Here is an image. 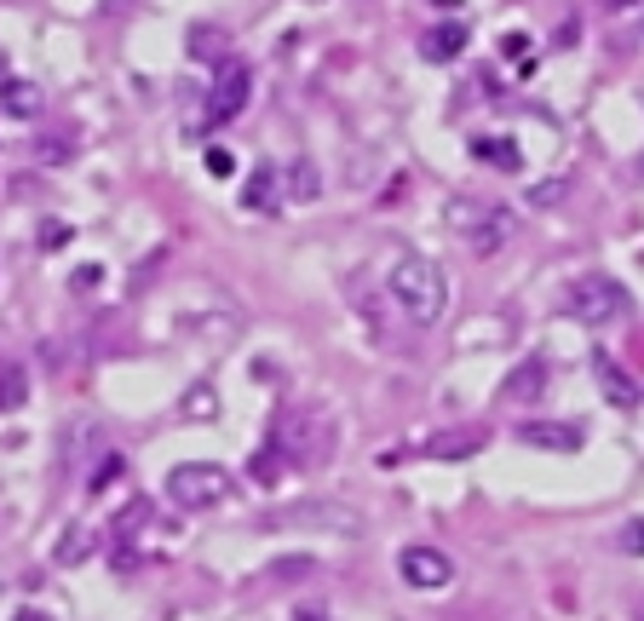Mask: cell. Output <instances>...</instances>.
<instances>
[{
  "instance_id": "5",
  "label": "cell",
  "mask_w": 644,
  "mask_h": 621,
  "mask_svg": "<svg viewBox=\"0 0 644 621\" xmlns=\"http://www.w3.org/2000/svg\"><path fill=\"white\" fill-rule=\"evenodd\" d=\"M271 443L294 460V466H317V460L334 455V432H328V420H322L317 409H294L282 426H276Z\"/></svg>"
},
{
  "instance_id": "37",
  "label": "cell",
  "mask_w": 644,
  "mask_h": 621,
  "mask_svg": "<svg viewBox=\"0 0 644 621\" xmlns=\"http://www.w3.org/2000/svg\"><path fill=\"white\" fill-rule=\"evenodd\" d=\"M621 6H633V0H610V12H621Z\"/></svg>"
},
{
  "instance_id": "26",
  "label": "cell",
  "mask_w": 644,
  "mask_h": 621,
  "mask_svg": "<svg viewBox=\"0 0 644 621\" xmlns=\"http://www.w3.org/2000/svg\"><path fill=\"white\" fill-rule=\"evenodd\" d=\"M311 570H317L311 558H276V564H271V575H276V581H305Z\"/></svg>"
},
{
  "instance_id": "4",
  "label": "cell",
  "mask_w": 644,
  "mask_h": 621,
  "mask_svg": "<svg viewBox=\"0 0 644 621\" xmlns=\"http://www.w3.org/2000/svg\"><path fill=\"white\" fill-rule=\"evenodd\" d=\"M225 495H230V472L213 466V460H184V466L167 472V501L179 506V512H207Z\"/></svg>"
},
{
  "instance_id": "6",
  "label": "cell",
  "mask_w": 644,
  "mask_h": 621,
  "mask_svg": "<svg viewBox=\"0 0 644 621\" xmlns=\"http://www.w3.org/2000/svg\"><path fill=\"white\" fill-rule=\"evenodd\" d=\"M265 524H276V529H334V535H357V529H363V518H357L345 501H299V506L271 512Z\"/></svg>"
},
{
  "instance_id": "30",
  "label": "cell",
  "mask_w": 644,
  "mask_h": 621,
  "mask_svg": "<svg viewBox=\"0 0 644 621\" xmlns=\"http://www.w3.org/2000/svg\"><path fill=\"white\" fill-rule=\"evenodd\" d=\"M558 196H564V179H552V184H535V190H529V202H535V207H552V202H558Z\"/></svg>"
},
{
  "instance_id": "19",
  "label": "cell",
  "mask_w": 644,
  "mask_h": 621,
  "mask_svg": "<svg viewBox=\"0 0 644 621\" xmlns=\"http://www.w3.org/2000/svg\"><path fill=\"white\" fill-rule=\"evenodd\" d=\"M0 104L12 115H35L41 110V92H35V81H12V75H6V81H0Z\"/></svg>"
},
{
  "instance_id": "23",
  "label": "cell",
  "mask_w": 644,
  "mask_h": 621,
  "mask_svg": "<svg viewBox=\"0 0 644 621\" xmlns=\"http://www.w3.org/2000/svg\"><path fill=\"white\" fill-rule=\"evenodd\" d=\"M282 460H288V455H282L276 443H271V449H259V455H253V478H259V483H276V472H282Z\"/></svg>"
},
{
  "instance_id": "34",
  "label": "cell",
  "mask_w": 644,
  "mask_h": 621,
  "mask_svg": "<svg viewBox=\"0 0 644 621\" xmlns=\"http://www.w3.org/2000/svg\"><path fill=\"white\" fill-rule=\"evenodd\" d=\"M12 621H52V616H46V610H18Z\"/></svg>"
},
{
  "instance_id": "2",
  "label": "cell",
  "mask_w": 644,
  "mask_h": 621,
  "mask_svg": "<svg viewBox=\"0 0 644 621\" xmlns=\"http://www.w3.org/2000/svg\"><path fill=\"white\" fill-rule=\"evenodd\" d=\"M558 311L570 322H587V328H610V322H621L627 311H633V294L621 288L616 276H575L570 288H564V299H558Z\"/></svg>"
},
{
  "instance_id": "29",
  "label": "cell",
  "mask_w": 644,
  "mask_h": 621,
  "mask_svg": "<svg viewBox=\"0 0 644 621\" xmlns=\"http://www.w3.org/2000/svg\"><path fill=\"white\" fill-rule=\"evenodd\" d=\"M69 236H75V230H69L64 219H46V225H41V248H46V253H52V248H64Z\"/></svg>"
},
{
  "instance_id": "31",
  "label": "cell",
  "mask_w": 644,
  "mask_h": 621,
  "mask_svg": "<svg viewBox=\"0 0 644 621\" xmlns=\"http://www.w3.org/2000/svg\"><path fill=\"white\" fill-rule=\"evenodd\" d=\"M575 35H581V23H575V18L558 23V46H575Z\"/></svg>"
},
{
  "instance_id": "38",
  "label": "cell",
  "mask_w": 644,
  "mask_h": 621,
  "mask_svg": "<svg viewBox=\"0 0 644 621\" xmlns=\"http://www.w3.org/2000/svg\"><path fill=\"white\" fill-rule=\"evenodd\" d=\"M311 6H322V0H311Z\"/></svg>"
},
{
  "instance_id": "9",
  "label": "cell",
  "mask_w": 644,
  "mask_h": 621,
  "mask_svg": "<svg viewBox=\"0 0 644 621\" xmlns=\"http://www.w3.org/2000/svg\"><path fill=\"white\" fill-rule=\"evenodd\" d=\"M593 380H598V391H604V403H610V409H621V414L639 409L644 391L633 386V374H627V368H621L610 351H593Z\"/></svg>"
},
{
  "instance_id": "25",
  "label": "cell",
  "mask_w": 644,
  "mask_h": 621,
  "mask_svg": "<svg viewBox=\"0 0 644 621\" xmlns=\"http://www.w3.org/2000/svg\"><path fill=\"white\" fill-rule=\"evenodd\" d=\"M616 547H621V552H633V558H644V518H633V524H621V529H616Z\"/></svg>"
},
{
  "instance_id": "14",
  "label": "cell",
  "mask_w": 644,
  "mask_h": 621,
  "mask_svg": "<svg viewBox=\"0 0 644 621\" xmlns=\"http://www.w3.org/2000/svg\"><path fill=\"white\" fill-rule=\"evenodd\" d=\"M483 443H489V432H478V426H466V432H443V437H432L420 455L426 460H466V455H478Z\"/></svg>"
},
{
  "instance_id": "3",
  "label": "cell",
  "mask_w": 644,
  "mask_h": 621,
  "mask_svg": "<svg viewBox=\"0 0 644 621\" xmlns=\"http://www.w3.org/2000/svg\"><path fill=\"white\" fill-rule=\"evenodd\" d=\"M443 219H449V230H455L466 248L478 253V259H489V253H501L506 242H512V213L495 202H478V196H455V202L443 207Z\"/></svg>"
},
{
  "instance_id": "27",
  "label": "cell",
  "mask_w": 644,
  "mask_h": 621,
  "mask_svg": "<svg viewBox=\"0 0 644 621\" xmlns=\"http://www.w3.org/2000/svg\"><path fill=\"white\" fill-rule=\"evenodd\" d=\"M98 282H104V265H81V271H69V288H75V294H98Z\"/></svg>"
},
{
  "instance_id": "17",
  "label": "cell",
  "mask_w": 644,
  "mask_h": 621,
  "mask_svg": "<svg viewBox=\"0 0 644 621\" xmlns=\"http://www.w3.org/2000/svg\"><path fill=\"white\" fill-rule=\"evenodd\" d=\"M276 167H253V179H248V190H242V202L253 207V213H271L276 207Z\"/></svg>"
},
{
  "instance_id": "21",
  "label": "cell",
  "mask_w": 644,
  "mask_h": 621,
  "mask_svg": "<svg viewBox=\"0 0 644 621\" xmlns=\"http://www.w3.org/2000/svg\"><path fill=\"white\" fill-rule=\"evenodd\" d=\"M213 409H219V397H213V386H196L190 397H184V414H190V420H213Z\"/></svg>"
},
{
  "instance_id": "10",
  "label": "cell",
  "mask_w": 644,
  "mask_h": 621,
  "mask_svg": "<svg viewBox=\"0 0 644 621\" xmlns=\"http://www.w3.org/2000/svg\"><path fill=\"white\" fill-rule=\"evenodd\" d=\"M547 380H552L547 357H524V363H518L512 374H506L501 397H506V403H541V391H547Z\"/></svg>"
},
{
  "instance_id": "7",
  "label": "cell",
  "mask_w": 644,
  "mask_h": 621,
  "mask_svg": "<svg viewBox=\"0 0 644 621\" xmlns=\"http://www.w3.org/2000/svg\"><path fill=\"white\" fill-rule=\"evenodd\" d=\"M248 92H253V69L242 58H225L219 64V81H213V98H207V127H225L248 110Z\"/></svg>"
},
{
  "instance_id": "15",
  "label": "cell",
  "mask_w": 644,
  "mask_h": 621,
  "mask_svg": "<svg viewBox=\"0 0 644 621\" xmlns=\"http://www.w3.org/2000/svg\"><path fill=\"white\" fill-rule=\"evenodd\" d=\"M472 156H478L483 167H501V173H518V167H524V150H518L512 138H495V133L472 138Z\"/></svg>"
},
{
  "instance_id": "22",
  "label": "cell",
  "mask_w": 644,
  "mask_h": 621,
  "mask_svg": "<svg viewBox=\"0 0 644 621\" xmlns=\"http://www.w3.org/2000/svg\"><path fill=\"white\" fill-rule=\"evenodd\" d=\"M121 472H127V460H121V455H104V466H98V472L87 478V489H92V495H104V489H110Z\"/></svg>"
},
{
  "instance_id": "32",
  "label": "cell",
  "mask_w": 644,
  "mask_h": 621,
  "mask_svg": "<svg viewBox=\"0 0 644 621\" xmlns=\"http://www.w3.org/2000/svg\"><path fill=\"white\" fill-rule=\"evenodd\" d=\"M133 564H138V552H133V547H115V570L127 575V570H133Z\"/></svg>"
},
{
  "instance_id": "33",
  "label": "cell",
  "mask_w": 644,
  "mask_h": 621,
  "mask_svg": "<svg viewBox=\"0 0 644 621\" xmlns=\"http://www.w3.org/2000/svg\"><path fill=\"white\" fill-rule=\"evenodd\" d=\"M41 161H69V144H41Z\"/></svg>"
},
{
  "instance_id": "35",
  "label": "cell",
  "mask_w": 644,
  "mask_h": 621,
  "mask_svg": "<svg viewBox=\"0 0 644 621\" xmlns=\"http://www.w3.org/2000/svg\"><path fill=\"white\" fill-rule=\"evenodd\" d=\"M299 621H322V610H299Z\"/></svg>"
},
{
  "instance_id": "13",
  "label": "cell",
  "mask_w": 644,
  "mask_h": 621,
  "mask_svg": "<svg viewBox=\"0 0 644 621\" xmlns=\"http://www.w3.org/2000/svg\"><path fill=\"white\" fill-rule=\"evenodd\" d=\"M518 437H524L529 449H558V455H575V449H581V426H547V420H529V426H518Z\"/></svg>"
},
{
  "instance_id": "24",
  "label": "cell",
  "mask_w": 644,
  "mask_h": 621,
  "mask_svg": "<svg viewBox=\"0 0 644 621\" xmlns=\"http://www.w3.org/2000/svg\"><path fill=\"white\" fill-rule=\"evenodd\" d=\"M144 524H150V501H133L121 518H115V535H138Z\"/></svg>"
},
{
  "instance_id": "1",
  "label": "cell",
  "mask_w": 644,
  "mask_h": 621,
  "mask_svg": "<svg viewBox=\"0 0 644 621\" xmlns=\"http://www.w3.org/2000/svg\"><path fill=\"white\" fill-rule=\"evenodd\" d=\"M386 294L397 299V311H403L414 328H432V322H443V311H449V276H443V265L426 259V253H403L386 276Z\"/></svg>"
},
{
  "instance_id": "18",
  "label": "cell",
  "mask_w": 644,
  "mask_h": 621,
  "mask_svg": "<svg viewBox=\"0 0 644 621\" xmlns=\"http://www.w3.org/2000/svg\"><path fill=\"white\" fill-rule=\"evenodd\" d=\"M288 196H294V202H317L322 196V179H317V161L311 156H299L294 167H288Z\"/></svg>"
},
{
  "instance_id": "11",
  "label": "cell",
  "mask_w": 644,
  "mask_h": 621,
  "mask_svg": "<svg viewBox=\"0 0 644 621\" xmlns=\"http://www.w3.org/2000/svg\"><path fill=\"white\" fill-rule=\"evenodd\" d=\"M460 52H466V23L460 18L432 23V29L420 35V58H426V64H455Z\"/></svg>"
},
{
  "instance_id": "12",
  "label": "cell",
  "mask_w": 644,
  "mask_h": 621,
  "mask_svg": "<svg viewBox=\"0 0 644 621\" xmlns=\"http://www.w3.org/2000/svg\"><path fill=\"white\" fill-rule=\"evenodd\" d=\"M92 552H98V529L92 524H64L58 547H52V564H58V570H75V564H87Z\"/></svg>"
},
{
  "instance_id": "20",
  "label": "cell",
  "mask_w": 644,
  "mask_h": 621,
  "mask_svg": "<svg viewBox=\"0 0 644 621\" xmlns=\"http://www.w3.org/2000/svg\"><path fill=\"white\" fill-rule=\"evenodd\" d=\"M190 52H196V58H207V64H225V35H219V29H196V35H190Z\"/></svg>"
},
{
  "instance_id": "28",
  "label": "cell",
  "mask_w": 644,
  "mask_h": 621,
  "mask_svg": "<svg viewBox=\"0 0 644 621\" xmlns=\"http://www.w3.org/2000/svg\"><path fill=\"white\" fill-rule=\"evenodd\" d=\"M207 173H213V179H230V173H236V156H230L225 144H213V150H207Z\"/></svg>"
},
{
  "instance_id": "36",
  "label": "cell",
  "mask_w": 644,
  "mask_h": 621,
  "mask_svg": "<svg viewBox=\"0 0 644 621\" xmlns=\"http://www.w3.org/2000/svg\"><path fill=\"white\" fill-rule=\"evenodd\" d=\"M121 6H127V0H104V12H121Z\"/></svg>"
},
{
  "instance_id": "16",
  "label": "cell",
  "mask_w": 644,
  "mask_h": 621,
  "mask_svg": "<svg viewBox=\"0 0 644 621\" xmlns=\"http://www.w3.org/2000/svg\"><path fill=\"white\" fill-rule=\"evenodd\" d=\"M23 403H29V368L0 363V414H18Z\"/></svg>"
},
{
  "instance_id": "8",
  "label": "cell",
  "mask_w": 644,
  "mask_h": 621,
  "mask_svg": "<svg viewBox=\"0 0 644 621\" xmlns=\"http://www.w3.org/2000/svg\"><path fill=\"white\" fill-rule=\"evenodd\" d=\"M397 570H403V581H409V587H420V593H437V587H449V581H455V558H449L443 547L414 541V547L397 552Z\"/></svg>"
}]
</instances>
